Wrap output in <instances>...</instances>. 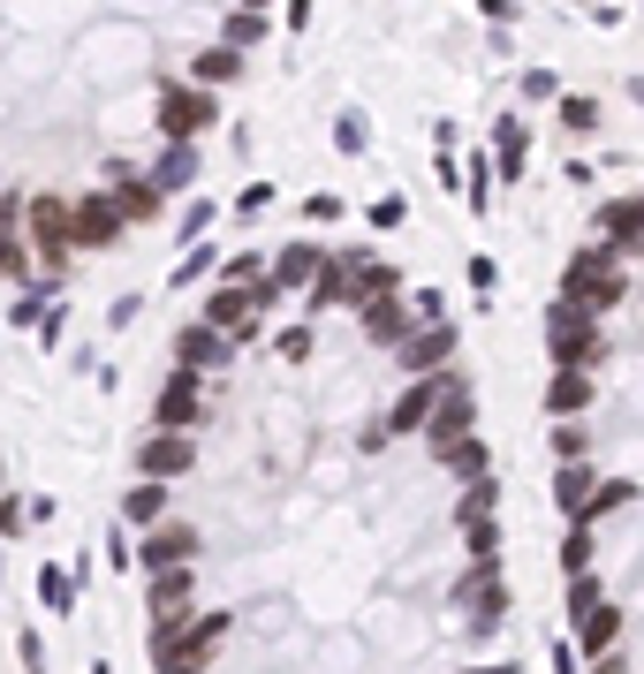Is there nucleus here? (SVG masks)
<instances>
[{
  "mask_svg": "<svg viewBox=\"0 0 644 674\" xmlns=\"http://www.w3.org/2000/svg\"><path fill=\"white\" fill-rule=\"evenodd\" d=\"M592 8H599V23H615V15H622V8H637V0H592Z\"/></svg>",
  "mask_w": 644,
  "mask_h": 674,
  "instance_id": "obj_3",
  "label": "nucleus"
},
{
  "mask_svg": "<svg viewBox=\"0 0 644 674\" xmlns=\"http://www.w3.org/2000/svg\"><path fill=\"white\" fill-rule=\"evenodd\" d=\"M274 0H0V281L46 296L197 182Z\"/></svg>",
  "mask_w": 644,
  "mask_h": 674,
  "instance_id": "obj_1",
  "label": "nucleus"
},
{
  "mask_svg": "<svg viewBox=\"0 0 644 674\" xmlns=\"http://www.w3.org/2000/svg\"><path fill=\"white\" fill-rule=\"evenodd\" d=\"M38 599H46L53 614H69V576H61V568H38Z\"/></svg>",
  "mask_w": 644,
  "mask_h": 674,
  "instance_id": "obj_2",
  "label": "nucleus"
},
{
  "mask_svg": "<svg viewBox=\"0 0 644 674\" xmlns=\"http://www.w3.org/2000/svg\"><path fill=\"white\" fill-rule=\"evenodd\" d=\"M92 674H114V667H107V660H92Z\"/></svg>",
  "mask_w": 644,
  "mask_h": 674,
  "instance_id": "obj_4",
  "label": "nucleus"
}]
</instances>
